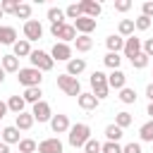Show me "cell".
I'll return each mask as SVG.
<instances>
[{"mask_svg":"<svg viewBox=\"0 0 153 153\" xmlns=\"http://www.w3.org/2000/svg\"><path fill=\"white\" fill-rule=\"evenodd\" d=\"M88 139H91V127H88L86 122H76V124H72V129H69V134H67L69 146H74V148H84Z\"/></svg>","mask_w":153,"mask_h":153,"instance_id":"cell-1","label":"cell"},{"mask_svg":"<svg viewBox=\"0 0 153 153\" xmlns=\"http://www.w3.org/2000/svg\"><path fill=\"white\" fill-rule=\"evenodd\" d=\"M88 84H91V93L98 98V100H103V98H108V91H110V86H108V74H103V72H93L91 76H88Z\"/></svg>","mask_w":153,"mask_h":153,"instance_id":"cell-2","label":"cell"},{"mask_svg":"<svg viewBox=\"0 0 153 153\" xmlns=\"http://www.w3.org/2000/svg\"><path fill=\"white\" fill-rule=\"evenodd\" d=\"M43 72H38L36 67H24V69H19L17 72V81L24 86V88H31V86H41V81H43V76H41Z\"/></svg>","mask_w":153,"mask_h":153,"instance_id":"cell-3","label":"cell"},{"mask_svg":"<svg viewBox=\"0 0 153 153\" xmlns=\"http://www.w3.org/2000/svg\"><path fill=\"white\" fill-rule=\"evenodd\" d=\"M50 33L55 38H60V43H74L76 41V29L74 24H50Z\"/></svg>","mask_w":153,"mask_h":153,"instance_id":"cell-4","label":"cell"},{"mask_svg":"<svg viewBox=\"0 0 153 153\" xmlns=\"http://www.w3.org/2000/svg\"><path fill=\"white\" fill-rule=\"evenodd\" d=\"M29 60H31V67H36L38 72H50L53 65H55V60H53L50 53H45V50H33V53L29 55Z\"/></svg>","mask_w":153,"mask_h":153,"instance_id":"cell-5","label":"cell"},{"mask_svg":"<svg viewBox=\"0 0 153 153\" xmlns=\"http://www.w3.org/2000/svg\"><path fill=\"white\" fill-rule=\"evenodd\" d=\"M57 86H60L67 96H76V98L81 96V84H79V79H76V76H69L67 72L57 76Z\"/></svg>","mask_w":153,"mask_h":153,"instance_id":"cell-6","label":"cell"},{"mask_svg":"<svg viewBox=\"0 0 153 153\" xmlns=\"http://www.w3.org/2000/svg\"><path fill=\"white\" fill-rule=\"evenodd\" d=\"M43 36V26H41V22L38 19H29V22H24V38L31 43V41H38Z\"/></svg>","mask_w":153,"mask_h":153,"instance_id":"cell-7","label":"cell"},{"mask_svg":"<svg viewBox=\"0 0 153 153\" xmlns=\"http://www.w3.org/2000/svg\"><path fill=\"white\" fill-rule=\"evenodd\" d=\"M50 57H53V60H60V62H69V60H72V48H69V43H55L53 50H50Z\"/></svg>","mask_w":153,"mask_h":153,"instance_id":"cell-8","label":"cell"},{"mask_svg":"<svg viewBox=\"0 0 153 153\" xmlns=\"http://www.w3.org/2000/svg\"><path fill=\"white\" fill-rule=\"evenodd\" d=\"M31 115H33V120H36V122H50V120H53L50 105H48L45 100L36 103V105H33V110H31Z\"/></svg>","mask_w":153,"mask_h":153,"instance_id":"cell-9","label":"cell"},{"mask_svg":"<svg viewBox=\"0 0 153 153\" xmlns=\"http://www.w3.org/2000/svg\"><path fill=\"white\" fill-rule=\"evenodd\" d=\"M38 153H62V141L57 136H48L38 143Z\"/></svg>","mask_w":153,"mask_h":153,"instance_id":"cell-10","label":"cell"},{"mask_svg":"<svg viewBox=\"0 0 153 153\" xmlns=\"http://www.w3.org/2000/svg\"><path fill=\"white\" fill-rule=\"evenodd\" d=\"M141 48H143V43H141V38H136V36H129V38H124V57H134V55H139L141 53Z\"/></svg>","mask_w":153,"mask_h":153,"instance_id":"cell-11","label":"cell"},{"mask_svg":"<svg viewBox=\"0 0 153 153\" xmlns=\"http://www.w3.org/2000/svg\"><path fill=\"white\" fill-rule=\"evenodd\" d=\"M50 129L55 131V134H65V131H69L72 129V124H69V117L67 115H53V120H50Z\"/></svg>","mask_w":153,"mask_h":153,"instance_id":"cell-12","label":"cell"},{"mask_svg":"<svg viewBox=\"0 0 153 153\" xmlns=\"http://www.w3.org/2000/svg\"><path fill=\"white\" fill-rule=\"evenodd\" d=\"M108 86H110V88L122 91V88L127 86V74H124L122 69H112V72L108 74Z\"/></svg>","mask_w":153,"mask_h":153,"instance_id":"cell-13","label":"cell"},{"mask_svg":"<svg viewBox=\"0 0 153 153\" xmlns=\"http://www.w3.org/2000/svg\"><path fill=\"white\" fill-rule=\"evenodd\" d=\"M79 7H81V14H84V17L96 19V17L100 14V5H98V2H93V0H81V2H79Z\"/></svg>","mask_w":153,"mask_h":153,"instance_id":"cell-14","label":"cell"},{"mask_svg":"<svg viewBox=\"0 0 153 153\" xmlns=\"http://www.w3.org/2000/svg\"><path fill=\"white\" fill-rule=\"evenodd\" d=\"M74 29L81 31V36H88V33L96 29V19H91V17H79V19L74 22Z\"/></svg>","mask_w":153,"mask_h":153,"instance_id":"cell-15","label":"cell"},{"mask_svg":"<svg viewBox=\"0 0 153 153\" xmlns=\"http://www.w3.org/2000/svg\"><path fill=\"white\" fill-rule=\"evenodd\" d=\"M14 43H17V29L0 26V45H14Z\"/></svg>","mask_w":153,"mask_h":153,"instance_id":"cell-16","label":"cell"},{"mask_svg":"<svg viewBox=\"0 0 153 153\" xmlns=\"http://www.w3.org/2000/svg\"><path fill=\"white\" fill-rule=\"evenodd\" d=\"M84 69H86V60H84V57H72V60L67 62V74H69V76H79Z\"/></svg>","mask_w":153,"mask_h":153,"instance_id":"cell-17","label":"cell"},{"mask_svg":"<svg viewBox=\"0 0 153 153\" xmlns=\"http://www.w3.org/2000/svg\"><path fill=\"white\" fill-rule=\"evenodd\" d=\"M76 103H79V108H81V110H96L100 100H98L93 93H81V96L76 98Z\"/></svg>","mask_w":153,"mask_h":153,"instance_id":"cell-18","label":"cell"},{"mask_svg":"<svg viewBox=\"0 0 153 153\" xmlns=\"http://www.w3.org/2000/svg\"><path fill=\"white\" fill-rule=\"evenodd\" d=\"M33 115L31 112H22V115H17V120H14V127L19 129V131H26V129H31L33 127Z\"/></svg>","mask_w":153,"mask_h":153,"instance_id":"cell-19","label":"cell"},{"mask_svg":"<svg viewBox=\"0 0 153 153\" xmlns=\"http://www.w3.org/2000/svg\"><path fill=\"white\" fill-rule=\"evenodd\" d=\"M105 45H108V53H120V50H124V38L117 33H112V36H108L105 38Z\"/></svg>","mask_w":153,"mask_h":153,"instance_id":"cell-20","label":"cell"},{"mask_svg":"<svg viewBox=\"0 0 153 153\" xmlns=\"http://www.w3.org/2000/svg\"><path fill=\"white\" fill-rule=\"evenodd\" d=\"M12 48H14V53H12L14 57H29V55L33 53V50H31V43H29L26 38H22V41H17V43H14Z\"/></svg>","mask_w":153,"mask_h":153,"instance_id":"cell-21","label":"cell"},{"mask_svg":"<svg viewBox=\"0 0 153 153\" xmlns=\"http://www.w3.org/2000/svg\"><path fill=\"white\" fill-rule=\"evenodd\" d=\"M24 105H26L24 96H10L7 98V110H12L14 115H22L24 112Z\"/></svg>","mask_w":153,"mask_h":153,"instance_id":"cell-22","label":"cell"},{"mask_svg":"<svg viewBox=\"0 0 153 153\" xmlns=\"http://www.w3.org/2000/svg\"><path fill=\"white\" fill-rule=\"evenodd\" d=\"M0 67H2L5 72H19V57H14V55H2V57H0Z\"/></svg>","mask_w":153,"mask_h":153,"instance_id":"cell-23","label":"cell"},{"mask_svg":"<svg viewBox=\"0 0 153 153\" xmlns=\"http://www.w3.org/2000/svg\"><path fill=\"white\" fill-rule=\"evenodd\" d=\"M41 96H43L41 86H31V88H24V100H26V103H31V105L41 103Z\"/></svg>","mask_w":153,"mask_h":153,"instance_id":"cell-24","label":"cell"},{"mask_svg":"<svg viewBox=\"0 0 153 153\" xmlns=\"http://www.w3.org/2000/svg\"><path fill=\"white\" fill-rule=\"evenodd\" d=\"M2 141H5L7 146H10V143H19V141H22V139H19V129H17L14 124H12V127H5V129H2Z\"/></svg>","mask_w":153,"mask_h":153,"instance_id":"cell-25","label":"cell"},{"mask_svg":"<svg viewBox=\"0 0 153 153\" xmlns=\"http://www.w3.org/2000/svg\"><path fill=\"white\" fill-rule=\"evenodd\" d=\"M134 29H136L134 19H122V22H120V26H117V31H120V36H122V38L134 36Z\"/></svg>","mask_w":153,"mask_h":153,"instance_id":"cell-26","label":"cell"},{"mask_svg":"<svg viewBox=\"0 0 153 153\" xmlns=\"http://www.w3.org/2000/svg\"><path fill=\"white\" fill-rule=\"evenodd\" d=\"M74 45H76L79 53H88V50L93 48V38H91V36H76Z\"/></svg>","mask_w":153,"mask_h":153,"instance_id":"cell-27","label":"cell"},{"mask_svg":"<svg viewBox=\"0 0 153 153\" xmlns=\"http://www.w3.org/2000/svg\"><path fill=\"white\" fill-rule=\"evenodd\" d=\"M124 134H122V129L117 127V124H108L105 127V139L108 141H115V143H120V139H122Z\"/></svg>","mask_w":153,"mask_h":153,"instance_id":"cell-28","label":"cell"},{"mask_svg":"<svg viewBox=\"0 0 153 153\" xmlns=\"http://www.w3.org/2000/svg\"><path fill=\"white\" fill-rule=\"evenodd\" d=\"M48 19H50V24H65V10L50 7L48 10Z\"/></svg>","mask_w":153,"mask_h":153,"instance_id":"cell-29","label":"cell"},{"mask_svg":"<svg viewBox=\"0 0 153 153\" xmlns=\"http://www.w3.org/2000/svg\"><path fill=\"white\" fill-rule=\"evenodd\" d=\"M103 62H105V67H110V69H120L122 57H120V53H108V55L103 57Z\"/></svg>","mask_w":153,"mask_h":153,"instance_id":"cell-30","label":"cell"},{"mask_svg":"<svg viewBox=\"0 0 153 153\" xmlns=\"http://www.w3.org/2000/svg\"><path fill=\"white\" fill-rule=\"evenodd\" d=\"M120 100H122L124 105H131V103H136V91H134V88H129V86H124V88L120 91Z\"/></svg>","mask_w":153,"mask_h":153,"instance_id":"cell-31","label":"cell"},{"mask_svg":"<svg viewBox=\"0 0 153 153\" xmlns=\"http://www.w3.org/2000/svg\"><path fill=\"white\" fill-rule=\"evenodd\" d=\"M139 136H141V141H148V143H153V120H151V122H146V124H141V129H139Z\"/></svg>","mask_w":153,"mask_h":153,"instance_id":"cell-32","label":"cell"},{"mask_svg":"<svg viewBox=\"0 0 153 153\" xmlns=\"http://www.w3.org/2000/svg\"><path fill=\"white\" fill-rule=\"evenodd\" d=\"M129 62H131V67H134V69H143V67L148 65V55L141 50V53H139V55H134Z\"/></svg>","mask_w":153,"mask_h":153,"instance_id":"cell-33","label":"cell"},{"mask_svg":"<svg viewBox=\"0 0 153 153\" xmlns=\"http://www.w3.org/2000/svg\"><path fill=\"white\" fill-rule=\"evenodd\" d=\"M115 124H117L120 129H127V127L131 124V115H129V112H117V115H115Z\"/></svg>","mask_w":153,"mask_h":153,"instance_id":"cell-34","label":"cell"},{"mask_svg":"<svg viewBox=\"0 0 153 153\" xmlns=\"http://www.w3.org/2000/svg\"><path fill=\"white\" fill-rule=\"evenodd\" d=\"M36 148H38V143L33 139H22L19 141V153H33Z\"/></svg>","mask_w":153,"mask_h":153,"instance_id":"cell-35","label":"cell"},{"mask_svg":"<svg viewBox=\"0 0 153 153\" xmlns=\"http://www.w3.org/2000/svg\"><path fill=\"white\" fill-rule=\"evenodd\" d=\"M14 17H19V19H26V22H29V17H31V5H29V2H19V7H17V12H14Z\"/></svg>","mask_w":153,"mask_h":153,"instance_id":"cell-36","label":"cell"},{"mask_svg":"<svg viewBox=\"0 0 153 153\" xmlns=\"http://www.w3.org/2000/svg\"><path fill=\"white\" fill-rule=\"evenodd\" d=\"M65 17H69V19H74V22H76V19H79V17H84V14H81V7L74 2V5H69V7L65 10Z\"/></svg>","mask_w":153,"mask_h":153,"instance_id":"cell-37","label":"cell"},{"mask_svg":"<svg viewBox=\"0 0 153 153\" xmlns=\"http://www.w3.org/2000/svg\"><path fill=\"white\" fill-rule=\"evenodd\" d=\"M100 151H103V146H100V141H96V139H88L86 146H84V153H100Z\"/></svg>","mask_w":153,"mask_h":153,"instance_id":"cell-38","label":"cell"},{"mask_svg":"<svg viewBox=\"0 0 153 153\" xmlns=\"http://www.w3.org/2000/svg\"><path fill=\"white\" fill-rule=\"evenodd\" d=\"M2 12H10V14H14L17 12V7H19V0H2Z\"/></svg>","mask_w":153,"mask_h":153,"instance_id":"cell-39","label":"cell"},{"mask_svg":"<svg viewBox=\"0 0 153 153\" xmlns=\"http://www.w3.org/2000/svg\"><path fill=\"white\" fill-rule=\"evenodd\" d=\"M100 153H122V146L115 143V141H108V143H103V151Z\"/></svg>","mask_w":153,"mask_h":153,"instance_id":"cell-40","label":"cell"},{"mask_svg":"<svg viewBox=\"0 0 153 153\" xmlns=\"http://www.w3.org/2000/svg\"><path fill=\"white\" fill-rule=\"evenodd\" d=\"M134 24H136V29H139V31H146V29H151V19H148V17H143V14H141L139 19H134Z\"/></svg>","mask_w":153,"mask_h":153,"instance_id":"cell-41","label":"cell"},{"mask_svg":"<svg viewBox=\"0 0 153 153\" xmlns=\"http://www.w3.org/2000/svg\"><path fill=\"white\" fill-rule=\"evenodd\" d=\"M115 10H117V12H127V10H131V0H115Z\"/></svg>","mask_w":153,"mask_h":153,"instance_id":"cell-42","label":"cell"},{"mask_svg":"<svg viewBox=\"0 0 153 153\" xmlns=\"http://www.w3.org/2000/svg\"><path fill=\"white\" fill-rule=\"evenodd\" d=\"M122 153H141V143H127V146H122Z\"/></svg>","mask_w":153,"mask_h":153,"instance_id":"cell-43","label":"cell"},{"mask_svg":"<svg viewBox=\"0 0 153 153\" xmlns=\"http://www.w3.org/2000/svg\"><path fill=\"white\" fill-rule=\"evenodd\" d=\"M141 14H143V17H148V19H153V2H151V0H148V2H143Z\"/></svg>","mask_w":153,"mask_h":153,"instance_id":"cell-44","label":"cell"},{"mask_svg":"<svg viewBox=\"0 0 153 153\" xmlns=\"http://www.w3.org/2000/svg\"><path fill=\"white\" fill-rule=\"evenodd\" d=\"M141 50H143V53H146L148 57H153V38H146V41H143V48H141Z\"/></svg>","mask_w":153,"mask_h":153,"instance_id":"cell-45","label":"cell"},{"mask_svg":"<svg viewBox=\"0 0 153 153\" xmlns=\"http://www.w3.org/2000/svg\"><path fill=\"white\" fill-rule=\"evenodd\" d=\"M146 96H148V100L153 103V84H148V86H146Z\"/></svg>","mask_w":153,"mask_h":153,"instance_id":"cell-46","label":"cell"},{"mask_svg":"<svg viewBox=\"0 0 153 153\" xmlns=\"http://www.w3.org/2000/svg\"><path fill=\"white\" fill-rule=\"evenodd\" d=\"M5 115H7V103H2V100H0V120H2Z\"/></svg>","mask_w":153,"mask_h":153,"instance_id":"cell-47","label":"cell"},{"mask_svg":"<svg viewBox=\"0 0 153 153\" xmlns=\"http://www.w3.org/2000/svg\"><path fill=\"white\" fill-rule=\"evenodd\" d=\"M0 153H10V146L5 141H0Z\"/></svg>","mask_w":153,"mask_h":153,"instance_id":"cell-48","label":"cell"},{"mask_svg":"<svg viewBox=\"0 0 153 153\" xmlns=\"http://www.w3.org/2000/svg\"><path fill=\"white\" fill-rule=\"evenodd\" d=\"M5 74H7V72H5V69H2V67H0V84H2V81H5Z\"/></svg>","mask_w":153,"mask_h":153,"instance_id":"cell-49","label":"cell"},{"mask_svg":"<svg viewBox=\"0 0 153 153\" xmlns=\"http://www.w3.org/2000/svg\"><path fill=\"white\" fill-rule=\"evenodd\" d=\"M148 115H151V120H153V103H148Z\"/></svg>","mask_w":153,"mask_h":153,"instance_id":"cell-50","label":"cell"},{"mask_svg":"<svg viewBox=\"0 0 153 153\" xmlns=\"http://www.w3.org/2000/svg\"><path fill=\"white\" fill-rule=\"evenodd\" d=\"M2 14H5V12H2V7H0V17H2Z\"/></svg>","mask_w":153,"mask_h":153,"instance_id":"cell-51","label":"cell"},{"mask_svg":"<svg viewBox=\"0 0 153 153\" xmlns=\"http://www.w3.org/2000/svg\"><path fill=\"white\" fill-rule=\"evenodd\" d=\"M0 139H2V129H0Z\"/></svg>","mask_w":153,"mask_h":153,"instance_id":"cell-52","label":"cell"},{"mask_svg":"<svg viewBox=\"0 0 153 153\" xmlns=\"http://www.w3.org/2000/svg\"><path fill=\"white\" fill-rule=\"evenodd\" d=\"M0 57H2V55H0Z\"/></svg>","mask_w":153,"mask_h":153,"instance_id":"cell-53","label":"cell"}]
</instances>
